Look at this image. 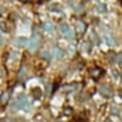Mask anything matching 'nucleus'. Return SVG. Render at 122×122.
Segmentation results:
<instances>
[{
    "instance_id": "obj_1",
    "label": "nucleus",
    "mask_w": 122,
    "mask_h": 122,
    "mask_svg": "<svg viewBox=\"0 0 122 122\" xmlns=\"http://www.w3.org/2000/svg\"><path fill=\"white\" fill-rule=\"evenodd\" d=\"M58 30H60L61 34H62V36H65L68 40L74 38V31H72V29H71L68 24H61L60 27H58Z\"/></svg>"
},
{
    "instance_id": "obj_2",
    "label": "nucleus",
    "mask_w": 122,
    "mask_h": 122,
    "mask_svg": "<svg viewBox=\"0 0 122 122\" xmlns=\"http://www.w3.org/2000/svg\"><path fill=\"white\" fill-rule=\"evenodd\" d=\"M16 105L20 109H29V99H27V97L26 95H19V98L16 101Z\"/></svg>"
},
{
    "instance_id": "obj_3",
    "label": "nucleus",
    "mask_w": 122,
    "mask_h": 122,
    "mask_svg": "<svg viewBox=\"0 0 122 122\" xmlns=\"http://www.w3.org/2000/svg\"><path fill=\"white\" fill-rule=\"evenodd\" d=\"M99 92H101L104 97H107V98L112 97V94H114L112 88H111L109 85H107V84H104V85H101V87H99Z\"/></svg>"
},
{
    "instance_id": "obj_4",
    "label": "nucleus",
    "mask_w": 122,
    "mask_h": 122,
    "mask_svg": "<svg viewBox=\"0 0 122 122\" xmlns=\"http://www.w3.org/2000/svg\"><path fill=\"white\" fill-rule=\"evenodd\" d=\"M38 46H40V37L38 36H34L30 41H29V48H30L31 51H34V50L38 48Z\"/></svg>"
},
{
    "instance_id": "obj_5",
    "label": "nucleus",
    "mask_w": 122,
    "mask_h": 122,
    "mask_svg": "<svg viewBox=\"0 0 122 122\" xmlns=\"http://www.w3.org/2000/svg\"><path fill=\"white\" fill-rule=\"evenodd\" d=\"M90 74H91V77L92 78H95V80H98L102 74H104V71H102V68H92L91 71H90Z\"/></svg>"
},
{
    "instance_id": "obj_6",
    "label": "nucleus",
    "mask_w": 122,
    "mask_h": 122,
    "mask_svg": "<svg viewBox=\"0 0 122 122\" xmlns=\"http://www.w3.org/2000/svg\"><path fill=\"white\" fill-rule=\"evenodd\" d=\"M77 31H78V34H84V31H85V23L82 20L77 21Z\"/></svg>"
},
{
    "instance_id": "obj_7",
    "label": "nucleus",
    "mask_w": 122,
    "mask_h": 122,
    "mask_svg": "<svg viewBox=\"0 0 122 122\" xmlns=\"http://www.w3.org/2000/svg\"><path fill=\"white\" fill-rule=\"evenodd\" d=\"M53 53H54V57L56 58H61L62 56H64V53H62V50L58 48V47H54V50H53Z\"/></svg>"
},
{
    "instance_id": "obj_8",
    "label": "nucleus",
    "mask_w": 122,
    "mask_h": 122,
    "mask_svg": "<svg viewBox=\"0 0 122 122\" xmlns=\"http://www.w3.org/2000/svg\"><path fill=\"white\" fill-rule=\"evenodd\" d=\"M31 94H33V97H34L36 99L41 98V90H40V88H33V90H31Z\"/></svg>"
},
{
    "instance_id": "obj_9",
    "label": "nucleus",
    "mask_w": 122,
    "mask_h": 122,
    "mask_svg": "<svg viewBox=\"0 0 122 122\" xmlns=\"http://www.w3.org/2000/svg\"><path fill=\"white\" fill-rule=\"evenodd\" d=\"M16 44H17V46H20V47H24L26 44H29V41H27L26 38H23V37H21V38H17V40H16Z\"/></svg>"
},
{
    "instance_id": "obj_10",
    "label": "nucleus",
    "mask_w": 122,
    "mask_h": 122,
    "mask_svg": "<svg viewBox=\"0 0 122 122\" xmlns=\"http://www.w3.org/2000/svg\"><path fill=\"white\" fill-rule=\"evenodd\" d=\"M9 97H10V92L6 91L3 95H1V98H0V102H1V104H7V99H9Z\"/></svg>"
},
{
    "instance_id": "obj_11",
    "label": "nucleus",
    "mask_w": 122,
    "mask_h": 122,
    "mask_svg": "<svg viewBox=\"0 0 122 122\" xmlns=\"http://www.w3.org/2000/svg\"><path fill=\"white\" fill-rule=\"evenodd\" d=\"M19 78H20V80H24V78H26V67H24V65L20 68V72H19Z\"/></svg>"
},
{
    "instance_id": "obj_12",
    "label": "nucleus",
    "mask_w": 122,
    "mask_h": 122,
    "mask_svg": "<svg viewBox=\"0 0 122 122\" xmlns=\"http://www.w3.org/2000/svg\"><path fill=\"white\" fill-rule=\"evenodd\" d=\"M82 48H84L85 53H88V51H91V44H90V43H84V44H82Z\"/></svg>"
},
{
    "instance_id": "obj_13",
    "label": "nucleus",
    "mask_w": 122,
    "mask_h": 122,
    "mask_svg": "<svg viewBox=\"0 0 122 122\" xmlns=\"http://www.w3.org/2000/svg\"><path fill=\"white\" fill-rule=\"evenodd\" d=\"M44 30L46 31H51L53 30V24H51V23H46V24H44Z\"/></svg>"
},
{
    "instance_id": "obj_14",
    "label": "nucleus",
    "mask_w": 122,
    "mask_h": 122,
    "mask_svg": "<svg viewBox=\"0 0 122 122\" xmlns=\"http://www.w3.org/2000/svg\"><path fill=\"white\" fill-rule=\"evenodd\" d=\"M115 62H118V64H122V54H118V56H117V58H115Z\"/></svg>"
},
{
    "instance_id": "obj_15",
    "label": "nucleus",
    "mask_w": 122,
    "mask_h": 122,
    "mask_svg": "<svg viewBox=\"0 0 122 122\" xmlns=\"http://www.w3.org/2000/svg\"><path fill=\"white\" fill-rule=\"evenodd\" d=\"M41 56H43V58H46V60H50V54H48L47 51H43V53H41Z\"/></svg>"
},
{
    "instance_id": "obj_16",
    "label": "nucleus",
    "mask_w": 122,
    "mask_h": 122,
    "mask_svg": "<svg viewBox=\"0 0 122 122\" xmlns=\"http://www.w3.org/2000/svg\"><path fill=\"white\" fill-rule=\"evenodd\" d=\"M0 122H16V121L11 119V118H3V119H0Z\"/></svg>"
},
{
    "instance_id": "obj_17",
    "label": "nucleus",
    "mask_w": 122,
    "mask_h": 122,
    "mask_svg": "<svg viewBox=\"0 0 122 122\" xmlns=\"http://www.w3.org/2000/svg\"><path fill=\"white\" fill-rule=\"evenodd\" d=\"M98 10H101V11H104V10H105V6H104V4H101V6H98Z\"/></svg>"
},
{
    "instance_id": "obj_18",
    "label": "nucleus",
    "mask_w": 122,
    "mask_h": 122,
    "mask_svg": "<svg viewBox=\"0 0 122 122\" xmlns=\"http://www.w3.org/2000/svg\"><path fill=\"white\" fill-rule=\"evenodd\" d=\"M0 29H1L3 31H7V29L4 27V24H3V23H0Z\"/></svg>"
},
{
    "instance_id": "obj_19",
    "label": "nucleus",
    "mask_w": 122,
    "mask_h": 122,
    "mask_svg": "<svg viewBox=\"0 0 122 122\" xmlns=\"http://www.w3.org/2000/svg\"><path fill=\"white\" fill-rule=\"evenodd\" d=\"M3 75H4V71H3V68L0 67V77H3Z\"/></svg>"
},
{
    "instance_id": "obj_20",
    "label": "nucleus",
    "mask_w": 122,
    "mask_h": 122,
    "mask_svg": "<svg viewBox=\"0 0 122 122\" xmlns=\"http://www.w3.org/2000/svg\"><path fill=\"white\" fill-rule=\"evenodd\" d=\"M112 111H114L115 114H119V109H117V108H112Z\"/></svg>"
},
{
    "instance_id": "obj_21",
    "label": "nucleus",
    "mask_w": 122,
    "mask_h": 122,
    "mask_svg": "<svg viewBox=\"0 0 122 122\" xmlns=\"http://www.w3.org/2000/svg\"><path fill=\"white\" fill-rule=\"evenodd\" d=\"M105 122H112V119H107Z\"/></svg>"
}]
</instances>
